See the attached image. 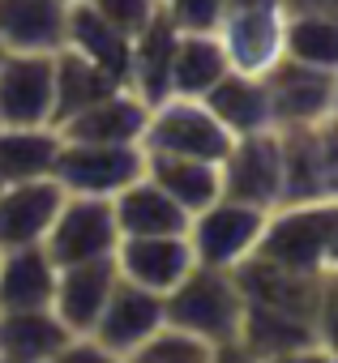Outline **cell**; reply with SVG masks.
Instances as JSON below:
<instances>
[{
	"instance_id": "cell-32",
	"label": "cell",
	"mask_w": 338,
	"mask_h": 363,
	"mask_svg": "<svg viewBox=\"0 0 338 363\" xmlns=\"http://www.w3.org/2000/svg\"><path fill=\"white\" fill-rule=\"evenodd\" d=\"M86 5H90L107 26H116L124 39H133V35H141V30L158 18L163 0H86Z\"/></svg>"
},
{
	"instance_id": "cell-14",
	"label": "cell",
	"mask_w": 338,
	"mask_h": 363,
	"mask_svg": "<svg viewBox=\"0 0 338 363\" xmlns=\"http://www.w3.org/2000/svg\"><path fill=\"white\" fill-rule=\"evenodd\" d=\"M111 261L124 282L167 295L193 269V248L185 235H120Z\"/></svg>"
},
{
	"instance_id": "cell-12",
	"label": "cell",
	"mask_w": 338,
	"mask_h": 363,
	"mask_svg": "<svg viewBox=\"0 0 338 363\" xmlns=\"http://www.w3.org/2000/svg\"><path fill=\"white\" fill-rule=\"evenodd\" d=\"M52 52H5L0 56V124L39 128L52 124Z\"/></svg>"
},
{
	"instance_id": "cell-9",
	"label": "cell",
	"mask_w": 338,
	"mask_h": 363,
	"mask_svg": "<svg viewBox=\"0 0 338 363\" xmlns=\"http://www.w3.org/2000/svg\"><path fill=\"white\" fill-rule=\"evenodd\" d=\"M116 244H120V227L111 214V197H82V193H65V201L43 235V248L56 269L111 257Z\"/></svg>"
},
{
	"instance_id": "cell-18",
	"label": "cell",
	"mask_w": 338,
	"mask_h": 363,
	"mask_svg": "<svg viewBox=\"0 0 338 363\" xmlns=\"http://www.w3.org/2000/svg\"><path fill=\"white\" fill-rule=\"evenodd\" d=\"M116 261L99 257V261H77V265H60L56 269V286H52V312L65 320L69 333H90V325L99 320L111 286H116Z\"/></svg>"
},
{
	"instance_id": "cell-13",
	"label": "cell",
	"mask_w": 338,
	"mask_h": 363,
	"mask_svg": "<svg viewBox=\"0 0 338 363\" xmlns=\"http://www.w3.org/2000/svg\"><path fill=\"white\" fill-rule=\"evenodd\" d=\"M163 325V295L146 291L137 282L116 278L99 320L90 325V337L103 346L107 359H133V350Z\"/></svg>"
},
{
	"instance_id": "cell-16",
	"label": "cell",
	"mask_w": 338,
	"mask_h": 363,
	"mask_svg": "<svg viewBox=\"0 0 338 363\" xmlns=\"http://www.w3.org/2000/svg\"><path fill=\"white\" fill-rule=\"evenodd\" d=\"M219 43L227 52V65L236 73L261 77L278 56H283V9H227L219 22Z\"/></svg>"
},
{
	"instance_id": "cell-11",
	"label": "cell",
	"mask_w": 338,
	"mask_h": 363,
	"mask_svg": "<svg viewBox=\"0 0 338 363\" xmlns=\"http://www.w3.org/2000/svg\"><path fill=\"white\" fill-rule=\"evenodd\" d=\"M236 354H244V359H329L334 346L321 342L312 320L244 299Z\"/></svg>"
},
{
	"instance_id": "cell-8",
	"label": "cell",
	"mask_w": 338,
	"mask_h": 363,
	"mask_svg": "<svg viewBox=\"0 0 338 363\" xmlns=\"http://www.w3.org/2000/svg\"><path fill=\"white\" fill-rule=\"evenodd\" d=\"M137 175H146L141 145H99V141L60 137V150L52 162V179L65 193H82V197H116Z\"/></svg>"
},
{
	"instance_id": "cell-29",
	"label": "cell",
	"mask_w": 338,
	"mask_h": 363,
	"mask_svg": "<svg viewBox=\"0 0 338 363\" xmlns=\"http://www.w3.org/2000/svg\"><path fill=\"white\" fill-rule=\"evenodd\" d=\"M56 150H60V133L52 124H39V128H9V124H0V184L52 175Z\"/></svg>"
},
{
	"instance_id": "cell-2",
	"label": "cell",
	"mask_w": 338,
	"mask_h": 363,
	"mask_svg": "<svg viewBox=\"0 0 338 363\" xmlns=\"http://www.w3.org/2000/svg\"><path fill=\"white\" fill-rule=\"evenodd\" d=\"M261 261H274L295 274H334L338 261V206L334 201H300L274 206L266 214L261 240L253 248Z\"/></svg>"
},
{
	"instance_id": "cell-20",
	"label": "cell",
	"mask_w": 338,
	"mask_h": 363,
	"mask_svg": "<svg viewBox=\"0 0 338 363\" xmlns=\"http://www.w3.org/2000/svg\"><path fill=\"white\" fill-rule=\"evenodd\" d=\"M111 214H116L120 235H185L189 231V214L146 175H137L133 184H124L111 197Z\"/></svg>"
},
{
	"instance_id": "cell-34",
	"label": "cell",
	"mask_w": 338,
	"mask_h": 363,
	"mask_svg": "<svg viewBox=\"0 0 338 363\" xmlns=\"http://www.w3.org/2000/svg\"><path fill=\"white\" fill-rule=\"evenodd\" d=\"M283 13H338V0H283Z\"/></svg>"
},
{
	"instance_id": "cell-5",
	"label": "cell",
	"mask_w": 338,
	"mask_h": 363,
	"mask_svg": "<svg viewBox=\"0 0 338 363\" xmlns=\"http://www.w3.org/2000/svg\"><path fill=\"white\" fill-rule=\"evenodd\" d=\"M278 154H283V201H334L338 189V145H334V120L304 124V128H278Z\"/></svg>"
},
{
	"instance_id": "cell-19",
	"label": "cell",
	"mask_w": 338,
	"mask_h": 363,
	"mask_svg": "<svg viewBox=\"0 0 338 363\" xmlns=\"http://www.w3.org/2000/svg\"><path fill=\"white\" fill-rule=\"evenodd\" d=\"M65 0H0V43L5 52H60Z\"/></svg>"
},
{
	"instance_id": "cell-7",
	"label": "cell",
	"mask_w": 338,
	"mask_h": 363,
	"mask_svg": "<svg viewBox=\"0 0 338 363\" xmlns=\"http://www.w3.org/2000/svg\"><path fill=\"white\" fill-rule=\"evenodd\" d=\"M219 193L227 201H244L257 210H274L283 201V154L278 128H257L231 137L227 154L219 158Z\"/></svg>"
},
{
	"instance_id": "cell-23",
	"label": "cell",
	"mask_w": 338,
	"mask_h": 363,
	"mask_svg": "<svg viewBox=\"0 0 338 363\" xmlns=\"http://www.w3.org/2000/svg\"><path fill=\"white\" fill-rule=\"evenodd\" d=\"M176 22L167 18V9H158V18L133 35V48H129V90L154 107L158 99H167V69H172V48H176Z\"/></svg>"
},
{
	"instance_id": "cell-31",
	"label": "cell",
	"mask_w": 338,
	"mask_h": 363,
	"mask_svg": "<svg viewBox=\"0 0 338 363\" xmlns=\"http://www.w3.org/2000/svg\"><path fill=\"white\" fill-rule=\"evenodd\" d=\"M133 359H146V363H154V359H172V363H189V359H214V350L197 337V333H189V329H180V325H172V320H163L137 350H133Z\"/></svg>"
},
{
	"instance_id": "cell-35",
	"label": "cell",
	"mask_w": 338,
	"mask_h": 363,
	"mask_svg": "<svg viewBox=\"0 0 338 363\" xmlns=\"http://www.w3.org/2000/svg\"><path fill=\"white\" fill-rule=\"evenodd\" d=\"M266 5L283 9V0H227V9H266Z\"/></svg>"
},
{
	"instance_id": "cell-1",
	"label": "cell",
	"mask_w": 338,
	"mask_h": 363,
	"mask_svg": "<svg viewBox=\"0 0 338 363\" xmlns=\"http://www.w3.org/2000/svg\"><path fill=\"white\" fill-rule=\"evenodd\" d=\"M240 316H244V295H240L231 269H214V265L193 261V269L163 295V320L197 333L214 350V359L236 354Z\"/></svg>"
},
{
	"instance_id": "cell-24",
	"label": "cell",
	"mask_w": 338,
	"mask_h": 363,
	"mask_svg": "<svg viewBox=\"0 0 338 363\" xmlns=\"http://www.w3.org/2000/svg\"><path fill=\"white\" fill-rule=\"evenodd\" d=\"M202 103L214 111V120H219L231 137H244V133H257V128H274V120H270V99H266V82H261V77H249V73L227 69V73L202 94Z\"/></svg>"
},
{
	"instance_id": "cell-27",
	"label": "cell",
	"mask_w": 338,
	"mask_h": 363,
	"mask_svg": "<svg viewBox=\"0 0 338 363\" xmlns=\"http://www.w3.org/2000/svg\"><path fill=\"white\" fill-rule=\"evenodd\" d=\"M65 48L82 52L90 65H99L103 73H111L120 86H129V48L133 39H124L116 26H107L86 0H73L69 18H65Z\"/></svg>"
},
{
	"instance_id": "cell-10",
	"label": "cell",
	"mask_w": 338,
	"mask_h": 363,
	"mask_svg": "<svg viewBox=\"0 0 338 363\" xmlns=\"http://www.w3.org/2000/svg\"><path fill=\"white\" fill-rule=\"evenodd\" d=\"M261 227H266V210L219 197V201H210L206 210H197V214L189 218L185 240H189L197 265L236 269V265L257 248Z\"/></svg>"
},
{
	"instance_id": "cell-22",
	"label": "cell",
	"mask_w": 338,
	"mask_h": 363,
	"mask_svg": "<svg viewBox=\"0 0 338 363\" xmlns=\"http://www.w3.org/2000/svg\"><path fill=\"white\" fill-rule=\"evenodd\" d=\"M146 179L172 197L189 218L197 210H206L210 201H219V162L206 158H180V154H146Z\"/></svg>"
},
{
	"instance_id": "cell-21",
	"label": "cell",
	"mask_w": 338,
	"mask_h": 363,
	"mask_svg": "<svg viewBox=\"0 0 338 363\" xmlns=\"http://www.w3.org/2000/svg\"><path fill=\"white\" fill-rule=\"evenodd\" d=\"M52 286H56V265L43 244L0 252V312L52 308Z\"/></svg>"
},
{
	"instance_id": "cell-6",
	"label": "cell",
	"mask_w": 338,
	"mask_h": 363,
	"mask_svg": "<svg viewBox=\"0 0 338 363\" xmlns=\"http://www.w3.org/2000/svg\"><path fill=\"white\" fill-rule=\"evenodd\" d=\"M266 99L274 128H304L321 120H338V69H312L278 56L266 73Z\"/></svg>"
},
{
	"instance_id": "cell-4",
	"label": "cell",
	"mask_w": 338,
	"mask_h": 363,
	"mask_svg": "<svg viewBox=\"0 0 338 363\" xmlns=\"http://www.w3.org/2000/svg\"><path fill=\"white\" fill-rule=\"evenodd\" d=\"M227 145H231V133L214 120V111L202 99H180V94L158 99L141 128L146 154H180V158L219 162Z\"/></svg>"
},
{
	"instance_id": "cell-36",
	"label": "cell",
	"mask_w": 338,
	"mask_h": 363,
	"mask_svg": "<svg viewBox=\"0 0 338 363\" xmlns=\"http://www.w3.org/2000/svg\"><path fill=\"white\" fill-rule=\"evenodd\" d=\"M0 56H5V43H0Z\"/></svg>"
},
{
	"instance_id": "cell-26",
	"label": "cell",
	"mask_w": 338,
	"mask_h": 363,
	"mask_svg": "<svg viewBox=\"0 0 338 363\" xmlns=\"http://www.w3.org/2000/svg\"><path fill=\"white\" fill-rule=\"evenodd\" d=\"M73 333L52 308H22L0 312V359L26 363V359H56Z\"/></svg>"
},
{
	"instance_id": "cell-15",
	"label": "cell",
	"mask_w": 338,
	"mask_h": 363,
	"mask_svg": "<svg viewBox=\"0 0 338 363\" xmlns=\"http://www.w3.org/2000/svg\"><path fill=\"white\" fill-rule=\"evenodd\" d=\"M60 201H65V189L52 175L0 184V252L26 248V244H43Z\"/></svg>"
},
{
	"instance_id": "cell-25",
	"label": "cell",
	"mask_w": 338,
	"mask_h": 363,
	"mask_svg": "<svg viewBox=\"0 0 338 363\" xmlns=\"http://www.w3.org/2000/svg\"><path fill=\"white\" fill-rule=\"evenodd\" d=\"M227 52L219 43V35H202V30H180L176 48H172V69H167V94L180 99H202L223 73H227Z\"/></svg>"
},
{
	"instance_id": "cell-30",
	"label": "cell",
	"mask_w": 338,
	"mask_h": 363,
	"mask_svg": "<svg viewBox=\"0 0 338 363\" xmlns=\"http://www.w3.org/2000/svg\"><path fill=\"white\" fill-rule=\"evenodd\" d=\"M283 56L338 69V13H283Z\"/></svg>"
},
{
	"instance_id": "cell-28",
	"label": "cell",
	"mask_w": 338,
	"mask_h": 363,
	"mask_svg": "<svg viewBox=\"0 0 338 363\" xmlns=\"http://www.w3.org/2000/svg\"><path fill=\"white\" fill-rule=\"evenodd\" d=\"M52 86H56V103H52V128H56L60 120H69L73 111H82V107L99 103L103 94L120 90V82H116L111 73H103L99 65H90V60H86L82 52H73V48H60V52H52Z\"/></svg>"
},
{
	"instance_id": "cell-17",
	"label": "cell",
	"mask_w": 338,
	"mask_h": 363,
	"mask_svg": "<svg viewBox=\"0 0 338 363\" xmlns=\"http://www.w3.org/2000/svg\"><path fill=\"white\" fill-rule=\"evenodd\" d=\"M146 116L150 107L129 90H111L103 94L99 103L73 111L69 120L56 124V133L65 141H99V145H141V128H146Z\"/></svg>"
},
{
	"instance_id": "cell-37",
	"label": "cell",
	"mask_w": 338,
	"mask_h": 363,
	"mask_svg": "<svg viewBox=\"0 0 338 363\" xmlns=\"http://www.w3.org/2000/svg\"><path fill=\"white\" fill-rule=\"evenodd\" d=\"M65 5H73V0H65Z\"/></svg>"
},
{
	"instance_id": "cell-33",
	"label": "cell",
	"mask_w": 338,
	"mask_h": 363,
	"mask_svg": "<svg viewBox=\"0 0 338 363\" xmlns=\"http://www.w3.org/2000/svg\"><path fill=\"white\" fill-rule=\"evenodd\" d=\"M167 18L176 22V30H219L223 13H227V0H163Z\"/></svg>"
},
{
	"instance_id": "cell-3",
	"label": "cell",
	"mask_w": 338,
	"mask_h": 363,
	"mask_svg": "<svg viewBox=\"0 0 338 363\" xmlns=\"http://www.w3.org/2000/svg\"><path fill=\"white\" fill-rule=\"evenodd\" d=\"M231 278H236V286L249 303L304 316V320L317 325L321 342L334 346V274H295V269H283V265L261 261L257 252H249L231 269Z\"/></svg>"
}]
</instances>
